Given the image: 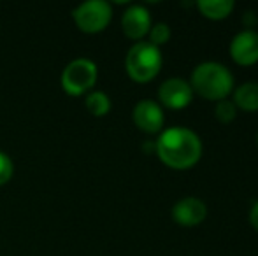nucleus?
<instances>
[{
	"label": "nucleus",
	"instance_id": "nucleus-1",
	"mask_svg": "<svg viewBox=\"0 0 258 256\" xmlns=\"http://www.w3.org/2000/svg\"><path fill=\"white\" fill-rule=\"evenodd\" d=\"M155 154L163 165L174 170H188L202 158V140L194 130L186 127H170L162 130L155 140Z\"/></svg>",
	"mask_w": 258,
	"mask_h": 256
},
{
	"label": "nucleus",
	"instance_id": "nucleus-2",
	"mask_svg": "<svg viewBox=\"0 0 258 256\" xmlns=\"http://www.w3.org/2000/svg\"><path fill=\"white\" fill-rule=\"evenodd\" d=\"M190 86L194 93L209 102H220L234 92V74L220 62H202L191 70Z\"/></svg>",
	"mask_w": 258,
	"mask_h": 256
},
{
	"label": "nucleus",
	"instance_id": "nucleus-3",
	"mask_svg": "<svg viewBox=\"0 0 258 256\" xmlns=\"http://www.w3.org/2000/svg\"><path fill=\"white\" fill-rule=\"evenodd\" d=\"M163 58L160 48L148 41H139L128 49L125 68L130 79L136 82H150L160 74Z\"/></svg>",
	"mask_w": 258,
	"mask_h": 256
},
{
	"label": "nucleus",
	"instance_id": "nucleus-4",
	"mask_svg": "<svg viewBox=\"0 0 258 256\" xmlns=\"http://www.w3.org/2000/svg\"><path fill=\"white\" fill-rule=\"evenodd\" d=\"M99 77L97 63L90 58H76L67 63V67L61 72V86L69 95H83Z\"/></svg>",
	"mask_w": 258,
	"mask_h": 256
},
{
	"label": "nucleus",
	"instance_id": "nucleus-5",
	"mask_svg": "<svg viewBox=\"0 0 258 256\" xmlns=\"http://www.w3.org/2000/svg\"><path fill=\"white\" fill-rule=\"evenodd\" d=\"M72 18L81 32L97 34L111 23L112 7L107 0H86L72 11Z\"/></svg>",
	"mask_w": 258,
	"mask_h": 256
},
{
	"label": "nucleus",
	"instance_id": "nucleus-6",
	"mask_svg": "<svg viewBox=\"0 0 258 256\" xmlns=\"http://www.w3.org/2000/svg\"><path fill=\"white\" fill-rule=\"evenodd\" d=\"M194 100V90L183 77H169L158 88V104L167 109H186Z\"/></svg>",
	"mask_w": 258,
	"mask_h": 256
},
{
	"label": "nucleus",
	"instance_id": "nucleus-7",
	"mask_svg": "<svg viewBox=\"0 0 258 256\" xmlns=\"http://www.w3.org/2000/svg\"><path fill=\"white\" fill-rule=\"evenodd\" d=\"M228 55L232 62L241 67H251L258 63V32L244 28L235 34L228 46Z\"/></svg>",
	"mask_w": 258,
	"mask_h": 256
},
{
	"label": "nucleus",
	"instance_id": "nucleus-8",
	"mask_svg": "<svg viewBox=\"0 0 258 256\" xmlns=\"http://www.w3.org/2000/svg\"><path fill=\"white\" fill-rule=\"evenodd\" d=\"M132 120L136 127L146 133H160L165 123V114L158 102L144 99L136 104L132 111Z\"/></svg>",
	"mask_w": 258,
	"mask_h": 256
},
{
	"label": "nucleus",
	"instance_id": "nucleus-9",
	"mask_svg": "<svg viewBox=\"0 0 258 256\" xmlns=\"http://www.w3.org/2000/svg\"><path fill=\"white\" fill-rule=\"evenodd\" d=\"M207 218V205L199 197H184L172 205V219L179 226H199Z\"/></svg>",
	"mask_w": 258,
	"mask_h": 256
},
{
	"label": "nucleus",
	"instance_id": "nucleus-10",
	"mask_svg": "<svg viewBox=\"0 0 258 256\" xmlns=\"http://www.w3.org/2000/svg\"><path fill=\"white\" fill-rule=\"evenodd\" d=\"M151 14L141 4H132L121 16V28L125 35L134 41H143L144 35L150 34L151 28Z\"/></svg>",
	"mask_w": 258,
	"mask_h": 256
},
{
	"label": "nucleus",
	"instance_id": "nucleus-11",
	"mask_svg": "<svg viewBox=\"0 0 258 256\" xmlns=\"http://www.w3.org/2000/svg\"><path fill=\"white\" fill-rule=\"evenodd\" d=\"M234 106L244 113H256L258 111V82L246 81L234 90Z\"/></svg>",
	"mask_w": 258,
	"mask_h": 256
},
{
	"label": "nucleus",
	"instance_id": "nucleus-12",
	"mask_svg": "<svg viewBox=\"0 0 258 256\" xmlns=\"http://www.w3.org/2000/svg\"><path fill=\"white\" fill-rule=\"evenodd\" d=\"M199 13L211 21H221L232 14L235 9L234 0H199L197 2Z\"/></svg>",
	"mask_w": 258,
	"mask_h": 256
},
{
	"label": "nucleus",
	"instance_id": "nucleus-13",
	"mask_svg": "<svg viewBox=\"0 0 258 256\" xmlns=\"http://www.w3.org/2000/svg\"><path fill=\"white\" fill-rule=\"evenodd\" d=\"M86 109L93 114V116H105L111 111V99L107 93L104 92H92L86 95Z\"/></svg>",
	"mask_w": 258,
	"mask_h": 256
},
{
	"label": "nucleus",
	"instance_id": "nucleus-14",
	"mask_svg": "<svg viewBox=\"0 0 258 256\" xmlns=\"http://www.w3.org/2000/svg\"><path fill=\"white\" fill-rule=\"evenodd\" d=\"M214 118L223 125L232 123V121L237 118V107L228 99L220 100V102H216V106H214Z\"/></svg>",
	"mask_w": 258,
	"mask_h": 256
},
{
	"label": "nucleus",
	"instance_id": "nucleus-15",
	"mask_svg": "<svg viewBox=\"0 0 258 256\" xmlns=\"http://www.w3.org/2000/svg\"><path fill=\"white\" fill-rule=\"evenodd\" d=\"M150 41L153 46H156V48H160V46H165L167 42L170 41V27L167 23H155L151 25L150 28Z\"/></svg>",
	"mask_w": 258,
	"mask_h": 256
},
{
	"label": "nucleus",
	"instance_id": "nucleus-16",
	"mask_svg": "<svg viewBox=\"0 0 258 256\" xmlns=\"http://www.w3.org/2000/svg\"><path fill=\"white\" fill-rule=\"evenodd\" d=\"M13 160L7 156L4 151H0V186L6 185L11 178H13Z\"/></svg>",
	"mask_w": 258,
	"mask_h": 256
},
{
	"label": "nucleus",
	"instance_id": "nucleus-17",
	"mask_svg": "<svg viewBox=\"0 0 258 256\" xmlns=\"http://www.w3.org/2000/svg\"><path fill=\"white\" fill-rule=\"evenodd\" d=\"M242 23H244L246 30H253V28H255V25L258 23L256 14L253 13V11H246L244 16H242Z\"/></svg>",
	"mask_w": 258,
	"mask_h": 256
},
{
	"label": "nucleus",
	"instance_id": "nucleus-18",
	"mask_svg": "<svg viewBox=\"0 0 258 256\" xmlns=\"http://www.w3.org/2000/svg\"><path fill=\"white\" fill-rule=\"evenodd\" d=\"M249 223H251V226L258 232V200L249 209Z\"/></svg>",
	"mask_w": 258,
	"mask_h": 256
},
{
	"label": "nucleus",
	"instance_id": "nucleus-19",
	"mask_svg": "<svg viewBox=\"0 0 258 256\" xmlns=\"http://www.w3.org/2000/svg\"><path fill=\"white\" fill-rule=\"evenodd\" d=\"M256 146H258V132H256Z\"/></svg>",
	"mask_w": 258,
	"mask_h": 256
}]
</instances>
